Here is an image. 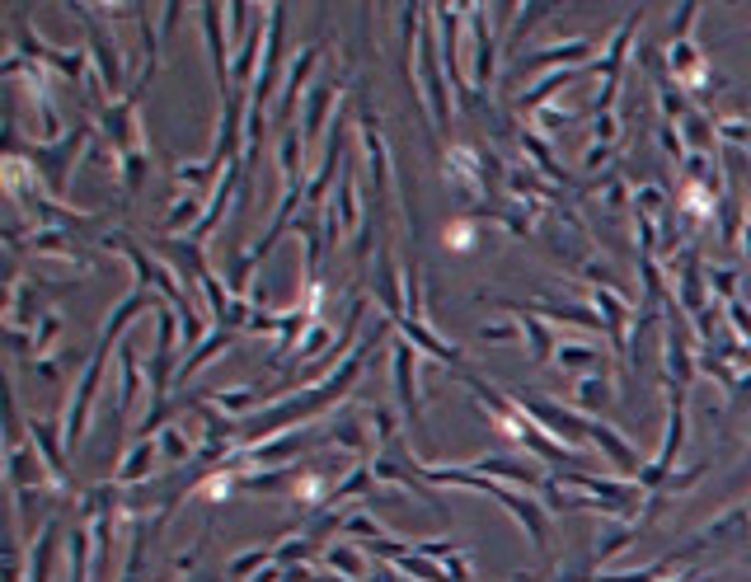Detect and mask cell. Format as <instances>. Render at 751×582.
Wrapping results in <instances>:
<instances>
[{"mask_svg":"<svg viewBox=\"0 0 751 582\" xmlns=\"http://www.w3.org/2000/svg\"><path fill=\"white\" fill-rule=\"evenodd\" d=\"M141 395V357L132 343H118V414H127Z\"/></svg>","mask_w":751,"mask_h":582,"instance_id":"cell-33","label":"cell"},{"mask_svg":"<svg viewBox=\"0 0 751 582\" xmlns=\"http://www.w3.org/2000/svg\"><path fill=\"white\" fill-rule=\"evenodd\" d=\"M343 531L348 536H357V540H376V536H390L381 521H371L367 512H353V517H343Z\"/></svg>","mask_w":751,"mask_h":582,"instance_id":"cell-50","label":"cell"},{"mask_svg":"<svg viewBox=\"0 0 751 582\" xmlns=\"http://www.w3.org/2000/svg\"><path fill=\"white\" fill-rule=\"evenodd\" d=\"M33 371H38V381H62V371H66V362L62 357H38V362H33Z\"/></svg>","mask_w":751,"mask_h":582,"instance_id":"cell-55","label":"cell"},{"mask_svg":"<svg viewBox=\"0 0 751 582\" xmlns=\"http://www.w3.org/2000/svg\"><path fill=\"white\" fill-rule=\"evenodd\" d=\"M198 24H202L207 62H212V76H216V94H221V104H226L230 94H235V76H230V62H226V5H202Z\"/></svg>","mask_w":751,"mask_h":582,"instance_id":"cell-11","label":"cell"},{"mask_svg":"<svg viewBox=\"0 0 751 582\" xmlns=\"http://www.w3.org/2000/svg\"><path fill=\"white\" fill-rule=\"evenodd\" d=\"M324 442H334L338 451H353V456H371V423H367V409H357V404H348V409H338V418L324 428Z\"/></svg>","mask_w":751,"mask_h":582,"instance_id":"cell-18","label":"cell"},{"mask_svg":"<svg viewBox=\"0 0 751 582\" xmlns=\"http://www.w3.org/2000/svg\"><path fill=\"white\" fill-rule=\"evenodd\" d=\"M470 470H479L484 479H493V484H526V489H540V479L531 465H517V460H507V456H479L470 460Z\"/></svg>","mask_w":751,"mask_h":582,"instance_id":"cell-29","label":"cell"},{"mask_svg":"<svg viewBox=\"0 0 751 582\" xmlns=\"http://www.w3.org/2000/svg\"><path fill=\"white\" fill-rule=\"evenodd\" d=\"M230 343H235V334H230V329H212V334L202 338L193 353H184V362H179V376H193V371H202L216 353H226Z\"/></svg>","mask_w":751,"mask_h":582,"instance_id":"cell-36","label":"cell"},{"mask_svg":"<svg viewBox=\"0 0 751 582\" xmlns=\"http://www.w3.org/2000/svg\"><path fill=\"white\" fill-rule=\"evenodd\" d=\"M554 10H559V5H554V0H536V5H517V19H512V29L503 33V43L507 47H517L526 38V33L536 29L540 19H550Z\"/></svg>","mask_w":751,"mask_h":582,"instance_id":"cell-38","label":"cell"},{"mask_svg":"<svg viewBox=\"0 0 751 582\" xmlns=\"http://www.w3.org/2000/svg\"><path fill=\"white\" fill-rule=\"evenodd\" d=\"M475 235H479V226L470 221V216H460V221H451L446 226V249H456V254H465V249H475Z\"/></svg>","mask_w":751,"mask_h":582,"instance_id":"cell-46","label":"cell"},{"mask_svg":"<svg viewBox=\"0 0 751 582\" xmlns=\"http://www.w3.org/2000/svg\"><path fill=\"white\" fill-rule=\"evenodd\" d=\"M418 90L428 99V118L442 137L451 127V80L442 71V52H437V29H432V10H428V24H423V38H418Z\"/></svg>","mask_w":751,"mask_h":582,"instance_id":"cell-4","label":"cell"},{"mask_svg":"<svg viewBox=\"0 0 751 582\" xmlns=\"http://www.w3.org/2000/svg\"><path fill=\"white\" fill-rule=\"evenodd\" d=\"M320 564H329L338 573V578L348 582H367V559H362V550H353V545H329V550L320 554Z\"/></svg>","mask_w":751,"mask_h":582,"instance_id":"cell-35","label":"cell"},{"mask_svg":"<svg viewBox=\"0 0 751 582\" xmlns=\"http://www.w3.org/2000/svg\"><path fill=\"white\" fill-rule=\"evenodd\" d=\"M160 306V296H155V291H146V287H132L123 296V301H118V310H113V315H108L104 324H99V343H108V348H113V338H123V329L132 320H137L141 310H155Z\"/></svg>","mask_w":751,"mask_h":582,"instance_id":"cell-24","label":"cell"},{"mask_svg":"<svg viewBox=\"0 0 751 582\" xmlns=\"http://www.w3.org/2000/svg\"><path fill=\"white\" fill-rule=\"evenodd\" d=\"M737 282H742V273H737V268H709V291H719L723 306H728V301H737Z\"/></svg>","mask_w":751,"mask_h":582,"instance_id":"cell-48","label":"cell"},{"mask_svg":"<svg viewBox=\"0 0 751 582\" xmlns=\"http://www.w3.org/2000/svg\"><path fill=\"white\" fill-rule=\"evenodd\" d=\"M399 334H404V343H414L418 353H428L432 362H446V367H460V348L456 343H446L437 329H432L428 320H404V324H395Z\"/></svg>","mask_w":751,"mask_h":582,"instance_id":"cell-23","label":"cell"},{"mask_svg":"<svg viewBox=\"0 0 751 582\" xmlns=\"http://www.w3.org/2000/svg\"><path fill=\"white\" fill-rule=\"evenodd\" d=\"M517 146H522V151H526V165L536 169V174H545L550 184H564V188H573V174H568V169H564V165H559V160H554V155H550V141L540 137L536 127H522V137H517Z\"/></svg>","mask_w":751,"mask_h":582,"instance_id":"cell-25","label":"cell"},{"mask_svg":"<svg viewBox=\"0 0 751 582\" xmlns=\"http://www.w3.org/2000/svg\"><path fill=\"white\" fill-rule=\"evenodd\" d=\"M489 498H493V503H503L507 512L517 517V526L531 536V545L550 559V512H545V503L526 498V493H512L507 484H489Z\"/></svg>","mask_w":751,"mask_h":582,"instance_id":"cell-12","label":"cell"},{"mask_svg":"<svg viewBox=\"0 0 751 582\" xmlns=\"http://www.w3.org/2000/svg\"><path fill=\"white\" fill-rule=\"evenodd\" d=\"M367 582H404V578H399V568L395 564H376V568H371V578Z\"/></svg>","mask_w":751,"mask_h":582,"instance_id":"cell-58","label":"cell"},{"mask_svg":"<svg viewBox=\"0 0 751 582\" xmlns=\"http://www.w3.org/2000/svg\"><path fill=\"white\" fill-rule=\"evenodd\" d=\"M714 137H719L728 151L751 155V118H719V123H714Z\"/></svg>","mask_w":751,"mask_h":582,"instance_id":"cell-44","label":"cell"},{"mask_svg":"<svg viewBox=\"0 0 751 582\" xmlns=\"http://www.w3.org/2000/svg\"><path fill=\"white\" fill-rule=\"evenodd\" d=\"M29 428V442L33 451H38V460L47 465V475L57 479V489H62V498L71 493V460H66V432L52 423V418H29L24 423Z\"/></svg>","mask_w":751,"mask_h":582,"instance_id":"cell-13","label":"cell"},{"mask_svg":"<svg viewBox=\"0 0 751 582\" xmlns=\"http://www.w3.org/2000/svg\"><path fill=\"white\" fill-rule=\"evenodd\" d=\"M611 160H615V146H597V141H592V146H587V155H583V169L592 174V169L611 165Z\"/></svg>","mask_w":751,"mask_h":582,"instance_id":"cell-56","label":"cell"},{"mask_svg":"<svg viewBox=\"0 0 751 582\" xmlns=\"http://www.w3.org/2000/svg\"><path fill=\"white\" fill-rule=\"evenodd\" d=\"M554 367H564L568 376H592V371H611V367H606V353H601L597 343H573V338H559Z\"/></svg>","mask_w":751,"mask_h":582,"instance_id":"cell-27","label":"cell"},{"mask_svg":"<svg viewBox=\"0 0 751 582\" xmlns=\"http://www.w3.org/2000/svg\"><path fill=\"white\" fill-rule=\"evenodd\" d=\"M71 15L80 19V29H85V47H90V62H94V76H99V85H104L108 104H118V99H127V90H132V71H127L123 52H118V43H113V29H108L104 19L94 15L90 5H66Z\"/></svg>","mask_w":751,"mask_h":582,"instance_id":"cell-1","label":"cell"},{"mask_svg":"<svg viewBox=\"0 0 751 582\" xmlns=\"http://www.w3.org/2000/svg\"><path fill=\"white\" fill-rule=\"evenodd\" d=\"M526 310L540 315V320H564V324H578V329H601V315L592 306L559 301V296H536V301H526Z\"/></svg>","mask_w":751,"mask_h":582,"instance_id":"cell-26","label":"cell"},{"mask_svg":"<svg viewBox=\"0 0 751 582\" xmlns=\"http://www.w3.org/2000/svg\"><path fill=\"white\" fill-rule=\"evenodd\" d=\"M662 582H690V573H681V578H662Z\"/></svg>","mask_w":751,"mask_h":582,"instance_id":"cell-59","label":"cell"},{"mask_svg":"<svg viewBox=\"0 0 751 582\" xmlns=\"http://www.w3.org/2000/svg\"><path fill=\"white\" fill-rule=\"evenodd\" d=\"M329 212L338 216V230H343V240L348 235H362V226H367V207H362V188H357V174L348 165H343V184H338L334 202H329Z\"/></svg>","mask_w":751,"mask_h":582,"instance_id":"cell-22","label":"cell"},{"mask_svg":"<svg viewBox=\"0 0 751 582\" xmlns=\"http://www.w3.org/2000/svg\"><path fill=\"white\" fill-rule=\"evenodd\" d=\"M639 531H644V521H606L597 536V564H611L620 550H629L639 540Z\"/></svg>","mask_w":751,"mask_h":582,"instance_id":"cell-34","label":"cell"},{"mask_svg":"<svg viewBox=\"0 0 751 582\" xmlns=\"http://www.w3.org/2000/svg\"><path fill=\"white\" fill-rule=\"evenodd\" d=\"M695 19H700V5H681V15H676L672 19V43H676V38H690V24H695Z\"/></svg>","mask_w":751,"mask_h":582,"instance_id":"cell-57","label":"cell"},{"mask_svg":"<svg viewBox=\"0 0 751 582\" xmlns=\"http://www.w3.org/2000/svg\"><path fill=\"white\" fill-rule=\"evenodd\" d=\"M597 62H601V47L592 43V38H568V43H559V47L522 52V57L512 62V71H517V76L545 71V66H554V71H587V66H597Z\"/></svg>","mask_w":751,"mask_h":582,"instance_id":"cell-9","label":"cell"},{"mask_svg":"<svg viewBox=\"0 0 751 582\" xmlns=\"http://www.w3.org/2000/svg\"><path fill=\"white\" fill-rule=\"evenodd\" d=\"M498 306H507V310H512V320L522 324V338H526V348H531V362H536V367H550L554 353H559V338H554L550 320L531 315L522 301H507V296H498Z\"/></svg>","mask_w":751,"mask_h":582,"instance_id":"cell-17","label":"cell"},{"mask_svg":"<svg viewBox=\"0 0 751 582\" xmlns=\"http://www.w3.org/2000/svg\"><path fill=\"white\" fill-rule=\"evenodd\" d=\"M390 385H395V404H399V418L409 428H423V395H418V348L395 338V362H390Z\"/></svg>","mask_w":751,"mask_h":582,"instance_id":"cell-10","label":"cell"},{"mask_svg":"<svg viewBox=\"0 0 751 582\" xmlns=\"http://www.w3.org/2000/svg\"><path fill=\"white\" fill-rule=\"evenodd\" d=\"M155 465H160V442H155V437H137V442L127 446V456L118 460L113 484H118V489H137V484H146V479L155 475Z\"/></svg>","mask_w":751,"mask_h":582,"instance_id":"cell-21","label":"cell"},{"mask_svg":"<svg viewBox=\"0 0 751 582\" xmlns=\"http://www.w3.org/2000/svg\"><path fill=\"white\" fill-rule=\"evenodd\" d=\"M681 137H686L690 151L714 155V118H709L705 108H690V113H686V123H681Z\"/></svg>","mask_w":751,"mask_h":582,"instance_id":"cell-40","label":"cell"},{"mask_svg":"<svg viewBox=\"0 0 751 582\" xmlns=\"http://www.w3.org/2000/svg\"><path fill=\"white\" fill-rule=\"evenodd\" d=\"M615 137H620V118L615 113H597L592 118V141L597 146H615Z\"/></svg>","mask_w":751,"mask_h":582,"instance_id":"cell-51","label":"cell"},{"mask_svg":"<svg viewBox=\"0 0 751 582\" xmlns=\"http://www.w3.org/2000/svg\"><path fill=\"white\" fill-rule=\"evenodd\" d=\"M155 442H160V456L174 460V465H184V470L193 465V456H198V446H188V437H184V428H179V423H169V428L160 432Z\"/></svg>","mask_w":751,"mask_h":582,"instance_id":"cell-43","label":"cell"},{"mask_svg":"<svg viewBox=\"0 0 751 582\" xmlns=\"http://www.w3.org/2000/svg\"><path fill=\"white\" fill-rule=\"evenodd\" d=\"M90 554H94V536L85 521L66 526V568H71V582H90Z\"/></svg>","mask_w":751,"mask_h":582,"instance_id":"cell-32","label":"cell"},{"mask_svg":"<svg viewBox=\"0 0 751 582\" xmlns=\"http://www.w3.org/2000/svg\"><path fill=\"white\" fill-rule=\"evenodd\" d=\"M667 76H672L686 94H695V99H714L719 90H728V80L709 71L705 52L690 43V38H676V43H667Z\"/></svg>","mask_w":751,"mask_h":582,"instance_id":"cell-6","label":"cell"},{"mask_svg":"<svg viewBox=\"0 0 751 582\" xmlns=\"http://www.w3.org/2000/svg\"><path fill=\"white\" fill-rule=\"evenodd\" d=\"M658 146L667 155H672L676 165H686V155H690V146H686V137H681V127H672V123H662L658 127Z\"/></svg>","mask_w":751,"mask_h":582,"instance_id":"cell-49","label":"cell"},{"mask_svg":"<svg viewBox=\"0 0 751 582\" xmlns=\"http://www.w3.org/2000/svg\"><path fill=\"white\" fill-rule=\"evenodd\" d=\"M202 550H207V540H198V545H188L184 554H174V578H188V573H198V559Z\"/></svg>","mask_w":751,"mask_h":582,"instance_id":"cell-54","label":"cell"},{"mask_svg":"<svg viewBox=\"0 0 751 582\" xmlns=\"http://www.w3.org/2000/svg\"><path fill=\"white\" fill-rule=\"evenodd\" d=\"M315 554H320V540H310L306 531H292V536H282L273 545V564L296 568V564H306V559H315Z\"/></svg>","mask_w":751,"mask_h":582,"instance_id":"cell-37","label":"cell"},{"mask_svg":"<svg viewBox=\"0 0 751 582\" xmlns=\"http://www.w3.org/2000/svg\"><path fill=\"white\" fill-rule=\"evenodd\" d=\"M62 536H66V521L47 517L43 531H38V540L24 550V578H29V582H52V564H57V545H62Z\"/></svg>","mask_w":751,"mask_h":582,"instance_id":"cell-19","label":"cell"},{"mask_svg":"<svg viewBox=\"0 0 751 582\" xmlns=\"http://www.w3.org/2000/svg\"><path fill=\"white\" fill-rule=\"evenodd\" d=\"M94 127L104 132V141L118 155H151V141L141 132V113L137 99H118V104H104L94 113Z\"/></svg>","mask_w":751,"mask_h":582,"instance_id":"cell-8","label":"cell"},{"mask_svg":"<svg viewBox=\"0 0 751 582\" xmlns=\"http://www.w3.org/2000/svg\"><path fill=\"white\" fill-rule=\"evenodd\" d=\"M587 437H592V446H601V451H606V460L620 470V479H634V484H639V475H644L648 460L634 451V442H629V437H620V432H615L611 423H601V418H587Z\"/></svg>","mask_w":751,"mask_h":582,"instance_id":"cell-14","label":"cell"},{"mask_svg":"<svg viewBox=\"0 0 751 582\" xmlns=\"http://www.w3.org/2000/svg\"><path fill=\"white\" fill-rule=\"evenodd\" d=\"M512 399H517L526 414H531V423H536L540 432H550L554 442H564L568 451H583V446H592V437H587V418L578 414V409H564V404L540 399V395H512Z\"/></svg>","mask_w":751,"mask_h":582,"instance_id":"cell-7","label":"cell"},{"mask_svg":"<svg viewBox=\"0 0 751 582\" xmlns=\"http://www.w3.org/2000/svg\"><path fill=\"white\" fill-rule=\"evenodd\" d=\"M259 399H263L259 385H235V390H216L212 404L221 409V414H230V418H245L249 409H259Z\"/></svg>","mask_w":751,"mask_h":582,"instance_id":"cell-39","label":"cell"},{"mask_svg":"<svg viewBox=\"0 0 751 582\" xmlns=\"http://www.w3.org/2000/svg\"><path fill=\"white\" fill-rule=\"evenodd\" d=\"M662 578H667V568L653 564V568H644V573H597L592 582H662Z\"/></svg>","mask_w":751,"mask_h":582,"instance_id":"cell-53","label":"cell"},{"mask_svg":"<svg viewBox=\"0 0 751 582\" xmlns=\"http://www.w3.org/2000/svg\"><path fill=\"white\" fill-rule=\"evenodd\" d=\"M334 99H343V80H320V85H310L306 108H301V137H306V146H315V141L329 137L324 118H329Z\"/></svg>","mask_w":751,"mask_h":582,"instance_id":"cell-20","label":"cell"},{"mask_svg":"<svg viewBox=\"0 0 751 582\" xmlns=\"http://www.w3.org/2000/svg\"><path fill=\"white\" fill-rule=\"evenodd\" d=\"M108 343H99L90 353V362L80 367V381H76V395L66 404V418H62V432H66V451H76L85 428H90V414H94V399H99V385H104V371H108Z\"/></svg>","mask_w":751,"mask_h":582,"instance_id":"cell-5","label":"cell"},{"mask_svg":"<svg viewBox=\"0 0 751 582\" xmlns=\"http://www.w3.org/2000/svg\"><path fill=\"white\" fill-rule=\"evenodd\" d=\"M573 118H578V113H568V108H550V104H545V108L536 113V132H540L545 141H550L554 132H564V127L573 123Z\"/></svg>","mask_w":751,"mask_h":582,"instance_id":"cell-47","label":"cell"},{"mask_svg":"<svg viewBox=\"0 0 751 582\" xmlns=\"http://www.w3.org/2000/svg\"><path fill=\"white\" fill-rule=\"evenodd\" d=\"M512 19H517V5H470V15H465V29L475 43V66H470L475 94H489L498 85V47H503L498 24H512Z\"/></svg>","mask_w":751,"mask_h":582,"instance_id":"cell-2","label":"cell"},{"mask_svg":"<svg viewBox=\"0 0 751 582\" xmlns=\"http://www.w3.org/2000/svg\"><path fill=\"white\" fill-rule=\"evenodd\" d=\"M306 137L301 127H287L282 141H277V169H282V184H310L306 179Z\"/></svg>","mask_w":751,"mask_h":582,"instance_id":"cell-30","label":"cell"},{"mask_svg":"<svg viewBox=\"0 0 751 582\" xmlns=\"http://www.w3.org/2000/svg\"><path fill=\"white\" fill-rule=\"evenodd\" d=\"M324 57V43H310L301 47L292 62H287V80H282V104H277V123H287L301 104V94H310V76H315V66Z\"/></svg>","mask_w":751,"mask_h":582,"instance_id":"cell-15","label":"cell"},{"mask_svg":"<svg viewBox=\"0 0 751 582\" xmlns=\"http://www.w3.org/2000/svg\"><path fill=\"white\" fill-rule=\"evenodd\" d=\"M343 132H348V118L338 113L334 123H329V137H324V160H320V169L310 174V184H306V207H320L324 193L334 188L338 165H343Z\"/></svg>","mask_w":751,"mask_h":582,"instance_id":"cell-16","label":"cell"},{"mask_svg":"<svg viewBox=\"0 0 751 582\" xmlns=\"http://www.w3.org/2000/svg\"><path fill=\"white\" fill-rule=\"evenodd\" d=\"M611 404V371H592V376H578V385H573V409L578 414H601Z\"/></svg>","mask_w":751,"mask_h":582,"instance_id":"cell-31","label":"cell"},{"mask_svg":"<svg viewBox=\"0 0 751 582\" xmlns=\"http://www.w3.org/2000/svg\"><path fill=\"white\" fill-rule=\"evenodd\" d=\"M334 484L338 479L320 475V470H301V479H296V489H292V503L301 512H329L334 507Z\"/></svg>","mask_w":751,"mask_h":582,"instance_id":"cell-28","label":"cell"},{"mask_svg":"<svg viewBox=\"0 0 751 582\" xmlns=\"http://www.w3.org/2000/svg\"><path fill=\"white\" fill-rule=\"evenodd\" d=\"M90 141H94V123H80V127H71L62 141H38V146L29 151L38 179H43L47 193H52L57 202L66 198V184H71L76 160H80V155H90Z\"/></svg>","mask_w":751,"mask_h":582,"instance_id":"cell-3","label":"cell"},{"mask_svg":"<svg viewBox=\"0 0 751 582\" xmlns=\"http://www.w3.org/2000/svg\"><path fill=\"white\" fill-rule=\"evenodd\" d=\"M479 338L484 343H512V338H522V324L507 320V324H479Z\"/></svg>","mask_w":751,"mask_h":582,"instance_id":"cell-52","label":"cell"},{"mask_svg":"<svg viewBox=\"0 0 751 582\" xmlns=\"http://www.w3.org/2000/svg\"><path fill=\"white\" fill-rule=\"evenodd\" d=\"M268 564H273V545H254V550H245V554H235V559H230V564H226V578L249 582V578H259Z\"/></svg>","mask_w":751,"mask_h":582,"instance_id":"cell-41","label":"cell"},{"mask_svg":"<svg viewBox=\"0 0 751 582\" xmlns=\"http://www.w3.org/2000/svg\"><path fill=\"white\" fill-rule=\"evenodd\" d=\"M334 343H338V338L329 334V324H324V320H315V324H310V334L301 338V348H296V353H292V367H301V362H310V357L320 362V357L329 353Z\"/></svg>","mask_w":751,"mask_h":582,"instance_id":"cell-42","label":"cell"},{"mask_svg":"<svg viewBox=\"0 0 751 582\" xmlns=\"http://www.w3.org/2000/svg\"><path fill=\"white\" fill-rule=\"evenodd\" d=\"M202 212H207V207L198 202V193H184V198H179V202H174V207L165 212V230H184V226L193 230V226L202 221Z\"/></svg>","mask_w":751,"mask_h":582,"instance_id":"cell-45","label":"cell"}]
</instances>
